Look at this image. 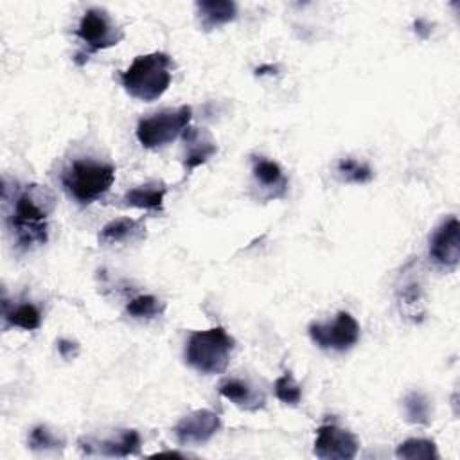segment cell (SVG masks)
I'll list each match as a JSON object with an SVG mask.
<instances>
[{"label":"cell","instance_id":"6da1fadb","mask_svg":"<svg viewBox=\"0 0 460 460\" xmlns=\"http://www.w3.org/2000/svg\"><path fill=\"white\" fill-rule=\"evenodd\" d=\"M56 208V198L45 185H25L14 198L7 214V228L16 248L32 250L49 239V216Z\"/></svg>","mask_w":460,"mask_h":460},{"label":"cell","instance_id":"603a6c76","mask_svg":"<svg viewBox=\"0 0 460 460\" xmlns=\"http://www.w3.org/2000/svg\"><path fill=\"white\" fill-rule=\"evenodd\" d=\"M27 444L32 451H58V449H63L65 440L61 437H58L47 426L40 424V426H34L31 429Z\"/></svg>","mask_w":460,"mask_h":460},{"label":"cell","instance_id":"484cf974","mask_svg":"<svg viewBox=\"0 0 460 460\" xmlns=\"http://www.w3.org/2000/svg\"><path fill=\"white\" fill-rule=\"evenodd\" d=\"M58 352L61 354V358L72 359V358L77 356L79 345H77L75 341H72V340H59V341H58Z\"/></svg>","mask_w":460,"mask_h":460},{"label":"cell","instance_id":"3957f363","mask_svg":"<svg viewBox=\"0 0 460 460\" xmlns=\"http://www.w3.org/2000/svg\"><path fill=\"white\" fill-rule=\"evenodd\" d=\"M234 338L223 327L194 331L185 345V363L199 374H221L230 363Z\"/></svg>","mask_w":460,"mask_h":460},{"label":"cell","instance_id":"7a4b0ae2","mask_svg":"<svg viewBox=\"0 0 460 460\" xmlns=\"http://www.w3.org/2000/svg\"><path fill=\"white\" fill-rule=\"evenodd\" d=\"M171 68L172 61L165 52L137 56L133 63L120 74V84L131 97L144 102H153L169 88Z\"/></svg>","mask_w":460,"mask_h":460},{"label":"cell","instance_id":"9c48e42d","mask_svg":"<svg viewBox=\"0 0 460 460\" xmlns=\"http://www.w3.org/2000/svg\"><path fill=\"white\" fill-rule=\"evenodd\" d=\"M221 429V419L212 410H194L174 426L180 446H199L208 442Z\"/></svg>","mask_w":460,"mask_h":460},{"label":"cell","instance_id":"2e32d148","mask_svg":"<svg viewBox=\"0 0 460 460\" xmlns=\"http://www.w3.org/2000/svg\"><path fill=\"white\" fill-rule=\"evenodd\" d=\"M199 23L205 31L217 29L232 20H235L237 7L230 0H203L196 4Z\"/></svg>","mask_w":460,"mask_h":460},{"label":"cell","instance_id":"d4e9b609","mask_svg":"<svg viewBox=\"0 0 460 460\" xmlns=\"http://www.w3.org/2000/svg\"><path fill=\"white\" fill-rule=\"evenodd\" d=\"M420 304H422V295H420L419 284L411 282V284L404 286L402 293H401V305L404 307V311H408L411 316L422 314V311L419 309Z\"/></svg>","mask_w":460,"mask_h":460},{"label":"cell","instance_id":"cb8c5ba5","mask_svg":"<svg viewBox=\"0 0 460 460\" xmlns=\"http://www.w3.org/2000/svg\"><path fill=\"white\" fill-rule=\"evenodd\" d=\"M273 392L275 397L289 406H296L302 401V388L300 385L295 381V377L291 376V372H284L282 376H279L273 383Z\"/></svg>","mask_w":460,"mask_h":460},{"label":"cell","instance_id":"5b68a950","mask_svg":"<svg viewBox=\"0 0 460 460\" xmlns=\"http://www.w3.org/2000/svg\"><path fill=\"white\" fill-rule=\"evenodd\" d=\"M75 36L79 38L83 47L75 54L74 61L77 65H84L92 54L115 47L124 38V32L119 25H115L111 16L104 9L90 7L81 16Z\"/></svg>","mask_w":460,"mask_h":460},{"label":"cell","instance_id":"8fae6325","mask_svg":"<svg viewBox=\"0 0 460 460\" xmlns=\"http://www.w3.org/2000/svg\"><path fill=\"white\" fill-rule=\"evenodd\" d=\"M81 449L86 455H102V456H131L140 451L142 438L137 429H122L117 437L93 440V438H81Z\"/></svg>","mask_w":460,"mask_h":460},{"label":"cell","instance_id":"ffe728a7","mask_svg":"<svg viewBox=\"0 0 460 460\" xmlns=\"http://www.w3.org/2000/svg\"><path fill=\"white\" fill-rule=\"evenodd\" d=\"M402 408H404V415L410 422L413 424H429L431 420V406L429 401L424 394L420 392H410L404 399H402Z\"/></svg>","mask_w":460,"mask_h":460},{"label":"cell","instance_id":"5bb4252c","mask_svg":"<svg viewBox=\"0 0 460 460\" xmlns=\"http://www.w3.org/2000/svg\"><path fill=\"white\" fill-rule=\"evenodd\" d=\"M252 172L261 189L268 190V198H282L286 194L288 180L277 162L264 156H253Z\"/></svg>","mask_w":460,"mask_h":460},{"label":"cell","instance_id":"4fadbf2b","mask_svg":"<svg viewBox=\"0 0 460 460\" xmlns=\"http://www.w3.org/2000/svg\"><path fill=\"white\" fill-rule=\"evenodd\" d=\"M165 194H167V187L164 181H146L142 185H137L126 190L120 201L124 207L158 214L164 210Z\"/></svg>","mask_w":460,"mask_h":460},{"label":"cell","instance_id":"30bf717a","mask_svg":"<svg viewBox=\"0 0 460 460\" xmlns=\"http://www.w3.org/2000/svg\"><path fill=\"white\" fill-rule=\"evenodd\" d=\"M358 447V438L336 424H323L316 431L314 455L322 460H352Z\"/></svg>","mask_w":460,"mask_h":460},{"label":"cell","instance_id":"7c38bea8","mask_svg":"<svg viewBox=\"0 0 460 460\" xmlns=\"http://www.w3.org/2000/svg\"><path fill=\"white\" fill-rule=\"evenodd\" d=\"M183 169L185 172H192L196 167L203 165L208 158L217 153L216 140L205 128L189 126L183 131Z\"/></svg>","mask_w":460,"mask_h":460},{"label":"cell","instance_id":"9a60e30c","mask_svg":"<svg viewBox=\"0 0 460 460\" xmlns=\"http://www.w3.org/2000/svg\"><path fill=\"white\" fill-rule=\"evenodd\" d=\"M146 235V226L138 219L119 217L106 223L99 232V244L113 246L120 243L140 241Z\"/></svg>","mask_w":460,"mask_h":460},{"label":"cell","instance_id":"d6986e66","mask_svg":"<svg viewBox=\"0 0 460 460\" xmlns=\"http://www.w3.org/2000/svg\"><path fill=\"white\" fill-rule=\"evenodd\" d=\"M397 458H406V460H429V458H438V451L433 440L428 438H408L402 444L397 446L395 449Z\"/></svg>","mask_w":460,"mask_h":460},{"label":"cell","instance_id":"8992f818","mask_svg":"<svg viewBox=\"0 0 460 460\" xmlns=\"http://www.w3.org/2000/svg\"><path fill=\"white\" fill-rule=\"evenodd\" d=\"M192 119V108L183 104L176 110H162L160 113H155L153 117L142 119L137 126V138L142 147L156 149L162 147L189 128Z\"/></svg>","mask_w":460,"mask_h":460},{"label":"cell","instance_id":"52a82bcc","mask_svg":"<svg viewBox=\"0 0 460 460\" xmlns=\"http://www.w3.org/2000/svg\"><path fill=\"white\" fill-rule=\"evenodd\" d=\"M313 343L323 350L345 352L359 340V323L347 311H340L332 322H313L307 327Z\"/></svg>","mask_w":460,"mask_h":460},{"label":"cell","instance_id":"ac0fdd59","mask_svg":"<svg viewBox=\"0 0 460 460\" xmlns=\"http://www.w3.org/2000/svg\"><path fill=\"white\" fill-rule=\"evenodd\" d=\"M4 320H5V327H20L23 331H34L41 325V313L31 302H23L11 307L9 302L4 300Z\"/></svg>","mask_w":460,"mask_h":460},{"label":"cell","instance_id":"4316f807","mask_svg":"<svg viewBox=\"0 0 460 460\" xmlns=\"http://www.w3.org/2000/svg\"><path fill=\"white\" fill-rule=\"evenodd\" d=\"M268 70H277V66H273V65H264V66H259L255 72H257V75H264V74H270Z\"/></svg>","mask_w":460,"mask_h":460},{"label":"cell","instance_id":"277c9868","mask_svg":"<svg viewBox=\"0 0 460 460\" xmlns=\"http://www.w3.org/2000/svg\"><path fill=\"white\" fill-rule=\"evenodd\" d=\"M115 181L111 164L93 160H74L61 174V183L79 205H90L102 198Z\"/></svg>","mask_w":460,"mask_h":460},{"label":"cell","instance_id":"44dd1931","mask_svg":"<svg viewBox=\"0 0 460 460\" xmlns=\"http://www.w3.org/2000/svg\"><path fill=\"white\" fill-rule=\"evenodd\" d=\"M336 172L347 183H367L374 178L370 165L356 158H341L336 165Z\"/></svg>","mask_w":460,"mask_h":460},{"label":"cell","instance_id":"ba28073f","mask_svg":"<svg viewBox=\"0 0 460 460\" xmlns=\"http://www.w3.org/2000/svg\"><path fill=\"white\" fill-rule=\"evenodd\" d=\"M429 257L442 270H455L460 261V223L455 216L444 219L429 237Z\"/></svg>","mask_w":460,"mask_h":460},{"label":"cell","instance_id":"7402d4cb","mask_svg":"<svg viewBox=\"0 0 460 460\" xmlns=\"http://www.w3.org/2000/svg\"><path fill=\"white\" fill-rule=\"evenodd\" d=\"M165 311V302L153 295H140L129 300L126 305V313L131 318H155Z\"/></svg>","mask_w":460,"mask_h":460},{"label":"cell","instance_id":"e0dca14e","mask_svg":"<svg viewBox=\"0 0 460 460\" xmlns=\"http://www.w3.org/2000/svg\"><path fill=\"white\" fill-rule=\"evenodd\" d=\"M219 394L243 410L255 411L264 406V395L259 394L257 390H253L248 383H244L241 379L223 381L219 385Z\"/></svg>","mask_w":460,"mask_h":460}]
</instances>
